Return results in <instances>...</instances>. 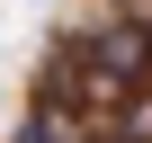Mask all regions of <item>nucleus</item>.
<instances>
[{
	"instance_id": "1",
	"label": "nucleus",
	"mask_w": 152,
	"mask_h": 143,
	"mask_svg": "<svg viewBox=\"0 0 152 143\" xmlns=\"http://www.w3.org/2000/svg\"><path fill=\"white\" fill-rule=\"evenodd\" d=\"M116 9H134V18H152V0H116Z\"/></svg>"
}]
</instances>
